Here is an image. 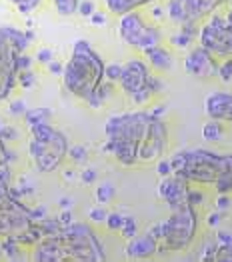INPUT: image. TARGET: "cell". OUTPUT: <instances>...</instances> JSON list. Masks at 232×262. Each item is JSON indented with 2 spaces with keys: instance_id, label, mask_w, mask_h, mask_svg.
Returning <instances> with one entry per match:
<instances>
[{
  "instance_id": "cell-1",
  "label": "cell",
  "mask_w": 232,
  "mask_h": 262,
  "mask_svg": "<svg viewBox=\"0 0 232 262\" xmlns=\"http://www.w3.org/2000/svg\"><path fill=\"white\" fill-rule=\"evenodd\" d=\"M104 130V150L124 166L160 158L168 138L166 124L152 112H126L110 116Z\"/></svg>"
},
{
  "instance_id": "cell-2",
  "label": "cell",
  "mask_w": 232,
  "mask_h": 262,
  "mask_svg": "<svg viewBox=\"0 0 232 262\" xmlns=\"http://www.w3.org/2000/svg\"><path fill=\"white\" fill-rule=\"evenodd\" d=\"M106 254L92 232L90 226L82 222H70L62 226L60 232L43 236L34 244L32 260L38 262H60V260H82L100 262Z\"/></svg>"
},
{
  "instance_id": "cell-3",
  "label": "cell",
  "mask_w": 232,
  "mask_h": 262,
  "mask_svg": "<svg viewBox=\"0 0 232 262\" xmlns=\"http://www.w3.org/2000/svg\"><path fill=\"white\" fill-rule=\"evenodd\" d=\"M62 78L70 94L86 100L92 108H98L96 90L104 82V62L86 40L74 44L72 56L62 70Z\"/></svg>"
},
{
  "instance_id": "cell-4",
  "label": "cell",
  "mask_w": 232,
  "mask_h": 262,
  "mask_svg": "<svg viewBox=\"0 0 232 262\" xmlns=\"http://www.w3.org/2000/svg\"><path fill=\"white\" fill-rule=\"evenodd\" d=\"M172 172L188 182L214 184L232 166V154H214L210 150H184L170 160Z\"/></svg>"
},
{
  "instance_id": "cell-5",
  "label": "cell",
  "mask_w": 232,
  "mask_h": 262,
  "mask_svg": "<svg viewBox=\"0 0 232 262\" xmlns=\"http://www.w3.org/2000/svg\"><path fill=\"white\" fill-rule=\"evenodd\" d=\"M196 228H198V219H196L192 204H182L174 208L170 219L152 228L154 236L158 238L156 252H170V250L186 248L196 234Z\"/></svg>"
},
{
  "instance_id": "cell-6",
  "label": "cell",
  "mask_w": 232,
  "mask_h": 262,
  "mask_svg": "<svg viewBox=\"0 0 232 262\" xmlns=\"http://www.w3.org/2000/svg\"><path fill=\"white\" fill-rule=\"evenodd\" d=\"M30 154L40 172H54L68 156V140L48 122L30 126Z\"/></svg>"
},
{
  "instance_id": "cell-7",
  "label": "cell",
  "mask_w": 232,
  "mask_h": 262,
  "mask_svg": "<svg viewBox=\"0 0 232 262\" xmlns=\"http://www.w3.org/2000/svg\"><path fill=\"white\" fill-rule=\"evenodd\" d=\"M34 222L32 210L26 208L10 186V166L0 164V236H18Z\"/></svg>"
},
{
  "instance_id": "cell-8",
  "label": "cell",
  "mask_w": 232,
  "mask_h": 262,
  "mask_svg": "<svg viewBox=\"0 0 232 262\" xmlns=\"http://www.w3.org/2000/svg\"><path fill=\"white\" fill-rule=\"evenodd\" d=\"M32 38V32H22L12 26H0V100L8 98L16 84V76L20 72L18 56Z\"/></svg>"
},
{
  "instance_id": "cell-9",
  "label": "cell",
  "mask_w": 232,
  "mask_h": 262,
  "mask_svg": "<svg viewBox=\"0 0 232 262\" xmlns=\"http://www.w3.org/2000/svg\"><path fill=\"white\" fill-rule=\"evenodd\" d=\"M118 82H120L122 90L126 92L134 102H138V104L148 100L150 94H154V92H158L162 88L160 80L152 78L148 74L146 64L140 62V60H130V62H126V64L122 66Z\"/></svg>"
},
{
  "instance_id": "cell-10",
  "label": "cell",
  "mask_w": 232,
  "mask_h": 262,
  "mask_svg": "<svg viewBox=\"0 0 232 262\" xmlns=\"http://www.w3.org/2000/svg\"><path fill=\"white\" fill-rule=\"evenodd\" d=\"M120 16H122V20H120V36H122V40L126 44L144 50V48L156 46V44L160 42L158 28L148 26L146 22L140 18L138 12L130 10V12L120 14Z\"/></svg>"
},
{
  "instance_id": "cell-11",
  "label": "cell",
  "mask_w": 232,
  "mask_h": 262,
  "mask_svg": "<svg viewBox=\"0 0 232 262\" xmlns=\"http://www.w3.org/2000/svg\"><path fill=\"white\" fill-rule=\"evenodd\" d=\"M198 40L216 56H232V28L222 16H212L198 30Z\"/></svg>"
},
{
  "instance_id": "cell-12",
  "label": "cell",
  "mask_w": 232,
  "mask_h": 262,
  "mask_svg": "<svg viewBox=\"0 0 232 262\" xmlns=\"http://www.w3.org/2000/svg\"><path fill=\"white\" fill-rule=\"evenodd\" d=\"M222 0H168L166 12L170 20L184 24V22H198L216 10Z\"/></svg>"
},
{
  "instance_id": "cell-13",
  "label": "cell",
  "mask_w": 232,
  "mask_h": 262,
  "mask_svg": "<svg viewBox=\"0 0 232 262\" xmlns=\"http://www.w3.org/2000/svg\"><path fill=\"white\" fill-rule=\"evenodd\" d=\"M188 180L182 178L178 174H168L162 176L160 184H158V194L162 200H166V204L170 206V210L182 206V204H188Z\"/></svg>"
},
{
  "instance_id": "cell-14",
  "label": "cell",
  "mask_w": 232,
  "mask_h": 262,
  "mask_svg": "<svg viewBox=\"0 0 232 262\" xmlns=\"http://www.w3.org/2000/svg\"><path fill=\"white\" fill-rule=\"evenodd\" d=\"M184 66L192 76H198V78H212L218 74V62H216L214 54L210 50H206L204 46L194 48L186 56Z\"/></svg>"
},
{
  "instance_id": "cell-15",
  "label": "cell",
  "mask_w": 232,
  "mask_h": 262,
  "mask_svg": "<svg viewBox=\"0 0 232 262\" xmlns=\"http://www.w3.org/2000/svg\"><path fill=\"white\" fill-rule=\"evenodd\" d=\"M204 110L208 118L218 122H232V94L230 92H214L206 98Z\"/></svg>"
},
{
  "instance_id": "cell-16",
  "label": "cell",
  "mask_w": 232,
  "mask_h": 262,
  "mask_svg": "<svg viewBox=\"0 0 232 262\" xmlns=\"http://www.w3.org/2000/svg\"><path fill=\"white\" fill-rule=\"evenodd\" d=\"M158 248V238L154 236L152 230H148L140 236H132L128 238V246H126V256L130 258H148L156 252Z\"/></svg>"
},
{
  "instance_id": "cell-17",
  "label": "cell",
  "mask_w": 232,
  "mask_h": 262,
  "mask_svg": "<svg viewBox=\"0 0 232 262\" xmlns=\"http://www.w3.org/2000/svg\"><path fill=\"white\" fill-rule=\"evenodd\" d=\"M144 52H146V56L150 58V62H152L154 68H158V70H168L170 66H172L170 54L164 48H160L158 44H156V46H150V48H144Z\"/></svg>"
},
{
  "instance_id": "cell-18",
  "label": "cell",
  "mask_w": 232,
  "mask_h": 262,
  "mask_svg": "<svg viewBox=\"0 0 232 262\" xmlns=\"http://www.w3.org/2000/svg\"><path fill=\"white\" fill-rule=\"evenodd\" d=\"M212 260H232V234L228 232L216 234V250Z\"/></svg>"
},
{
  "instance_id": "cell-19",
  "label": "cell",
  "mask_w": 232,
  "mask_h": 262,
  "mask_svg": "<svg viewBox=\"0 0 232 262\" xmlns=\"http://www.w3.org/2000/svg\"><path fill=\"white\" fill-rule=\"evenodd\" d=\"M152 0H106V6L114 12V14H126L130 10H136L140 6H144Z\"/></svg>"
},
{
  "instance_id": "cell-20",
  "label": "cell",
  "mask_w": 232,
  "mask_h": 262,
  "mask_svg": "<svg viewBox=\"0 0 232 262\" xmlns=\"http://www.w3.org/2000/svg\"><path fill=\"white\" fill-rule=\"evenodd\" d=\"M0 248H2V256L10 258V260H20L22 258V244L14 241L12 236H4L0 242Z\"/></svg>"
},
{
  "instance_id": "cell-21",
  "label": "cell",
  "mask_w": 232,
  "mask_h": 262,
  "mask_svg": "<svg viewBox=\"0 0 232 262\" xmlns=\"http://www.w3.org/2000/svg\"><path fill=\"white\" fill-rule=\"evenodd\" d=\"M50 116H52V112L50 108H32L24 112V120H26V124L28 126H36V124H44V122H48L50 120Z\"/></svg>"
},
{
  "instance_id": "cell-22",
  "label": "cell",
  "mask_w": 232,
  "mask_h": 262,
  "mask_svg": "<svg viewBox=\"0 0 232 262\" xmlns=\"http://www.w3.org/2000/svg\"><path fill=\"white\" fill-rule=\"evenodd\" d=\"M202 136L206 140H220L222 138V124L218 120H212L210 118V122H206L202 126Z\"/></svg>"
},
{
  "instance_id": "cell-23",
  "label": "cell",
  "mask_w": 232,
  "mask_h": 262,
  "mask_svg": "<svg viewBox=\"0 0 232 262\" xmlns=\"http://www.w3.org/2000/svg\"><path fill=\"white\" fill-rule=\"evenodd\" d=\"M78 2H80V0H54L56 10H58V14H62V16L74 14V12L78 10Z\"/></svg>"
},
{
  "instance_id": "cell-24",
  "label": "cell",
  "mask_w": 232,
  "mask_h": 262,
  "mask_svg": "<svg viewBox=\"0 0 232 262\" xmlns=\"http://www.w3.org/2000/svg\"><path fill=\"white\" fill-rule=\"evenodd\" d=\"M112 198H114V186H112V184H102V186L96 188V200H98L100 204L110 202Z\"/></svg>"
},
{
  "instance_id": "cell-25",
  "label": "cell",
  "mask_w": 232,
  "mask_h": 262,
  "mask_svg": "<svg viewBox=\"0 0 232 262\" xmlns=\"http://www.w3.org/2000/svg\"><path fill=\"white\" fill-rule=\"evenodd\" d=\"M18 10H20L22 14H28V12H32L38 4H40V0H10Z\"/></svg>"
},
{
  "instance_id": "cell-26",
  "label": "cell",
  "mask_w": 232,
  "mask_h": 262,
  "mask_svg": "<svg viewBox=\"0 0 232 262\" xmlns=\"http://www.w3.org/2000/svg\"><path fill=\"white\" fill-rule=\"evenodd\" d=\"M122 236L124 238H132L136 234V220L132 216H124V222H122V228H120Z\"/></svg>"
},
{
  "instance_id": "cell-27",
  "label": "cell",
  "mask_w": 232,
  "mask_h": 262,
  "mask_svg": "<svg viewBox=\"0 0 232 262\" xmlns=\"http://www.w3.org/2000/svg\"><path fill=\"white\" fill-rule=\"evenodd\" d=\"M216 76H220L222 82H230L232 80V58L224 60L222 64H218V74H216Z\"/></svg>"
},
{
  "instance_id": "cell-28",
  "label": "cell",
  "mask_w": 232,
  "mask_h": 262,
  "mask_svg": "<svg viewBox=\"0 0 232 262\" xmlns=\"http://www.w3.org/2000/svg\"><path fill=\"white\" fill-rule=\"evenodd\" d=\"M120 70H122V66H120V64L104 66V78H108L110 82H116V80L120 78Z\"/></svg>"
},
{
  "instance_id": "cell-29",
  "label": "cell",
  "mask_w": 232,
  "mask_h": 262,
  "mask_svg": "<svg viewBox=\"0 0 232 262\" xmlns=\"http://www.w3.org/2000/svg\"><path fill=\"white\" fill-rule=\"evenodd\" d=\"M104 222L110 230H120L122 228V222H124V216H120V214L114 212V214H108Z\"/></svg>"
},
{
  "instance_id": "cell-30",
  "label": "cell",
  "mask_w": 232,
  "mask_h": 262,
  "mask_svg": "<svg viewBox=\"0 0 232 262\" xmlns=\"http://www.w3.org/2000/svg\"><path fill=\"white\" fill-rule=\"evenodd\" d=\"M16 78H18V82L22 84V88H30L34 84V74L30 72V68L28 70H20Z\"/></svg>"
},
{
  "instance_id": "cell-31",
  "label": "cell",
  "mask_w": 232,
  "mask_h": 262,
  "mask_svg": "<svg viewBox=\"0 0 232 262\" xmlns=\"http://www.w3.org/2000/svg\"><path fill=\"white\" fill-rule=\"evenodd\" d=\"M68 156H70L74 162H85L86 160V148L85 146H72V148H68Z\"/></svg>"
},
{
  "instance_id": "cell-32",
  "label": "cell",
  "mask_w": 232,
  "mask_h": 262,
  "mask_svg": "<svg viewBox=\"0 0 232 262\" xmlns=\"http://www.w3.org/2000/svg\"><path fill=\"white\" fill-rule=\"evenodd\" d=\"M88 216L94 220V222H104L106 216H108V212H106L104 208H102V204H100V206H94V208H90Z\"/></svg>"
},
{
  "instance_id": "cell-33",
  "label": "cell",
  "mask_w": 232,
  "mask_h": 262,
  "mask_svg": "<svg viewBox=\"0 0 232 262\" xmlns=\"http://www.w3.org/2000/svg\"><path fill=\"white\" fill-rule=\"evenodd\" d=\"M0 130H2V124H0ZM10 160H12V152H8L6 150V146H4V140H2V134H0V164H10Z\"/></svg>"
},
{
  "instance_id": "cell-34",
  "label": "cell",
  "mask_w": 232,
  "mask_h": 262,
  "mask_svg": "<svg viewBox=\"0 0 232 262\" xmlns=\"http://www.w3.org/2000/svg\"><path fill=\"white\" fill-rule=\"evenodd\" d=\"M76 12H80L82 16H90L92 12H94V2L92 0H85V2H78V10Z\"/></svg>"
},
{
  "instance_id": "cell-35",
  "label": "cell",
  "mask_w": 232,
  "mask_h": 262,
  "mask_svg": "<svg viewBox=\"0 0 232 262\" xmlns=\"http://www.w3.org/2000/svg\"><path fill=\"white\" fill-rule=\"evenodd\" d=\"M190 40H192V38H190L188 34H184V32H180V34L172 36V44H174V46H178V48H186V46L190 44Z\"/></svg>"
},
{
  "instance_id": "cell-36",
  "label": "cell",
  "mask_w": 232,
  "mask_h": 262,
  "mask_svg": "<svg viewBox=\"0 0 232 262\" xmlns=\"http://www.w3.org/2000/svg\"><path fill=\"white\" fill-rule=\"evenodd\" d=\"M0 134H2V140H4V142H6V140H16V138H18V130L12 128V126H2Z\"/></svg>"
},
{
  "instance_id": "cell-37",
  "label": "cell",
  "mask_w": 232,
  "mask_h": 262,
  "mask_svg": "<svg viewBox=\"0 0 232 262\" xmlns=\"http://www.w3.org/2000/svg\"><path fill=\"white\" fill-rule=\"evenodd\" d=\"M24 112H26V104H24L22 100H14V102L10 104V114H14V116H24Z\"/></svg>"
},
{
  "instance_id": "cell-38",
  "label": "cell",
  "mask_w": 232,
  "mask_h": 262,
  "mask_svg": "<svg viewBox=\"0 0 232 262\" xmlns=\"http://www.w3.org/2000/svg\"><path fill=\"white\" fill-rule=\"evenodd\" d=\"M156 172L160 176H168L172 174V166H170V160H160L158 166H156Z\"/></svg>"
},
{
  "instance_id": "cell-39",
  "label": "cell",
  "mask_w": 232,
  "mask_h": 262,
  "mask_svg": "<svg viewBox=\"0 0 232 262\" xmlns=\"http://www.w3.org/2000/svg\"><path fill=\"white\" fill-rule=\"evenodd\" d=\"M36 58H38V62H43V64H48V62L52 60V50H48V48H43V50H38Z\"/></svg>"
},
{
  "instance_id": "cell-40",
  "label": "cell",
  "mask_w": 232,
  "mask_h": 262,
  "mask_svg": "<svg viewBox=\"0 0 232 262\" xmlns=\"http://www.w3.org/2000/svg\"><path fill=\"white\" fill-rule=\"evenodd\" d=\"M228 206H230V198L226 196V194H220L218 200H216V208L218 210H226Z\"/></svg>"
},
{
  "instance_id": "cell-41",
  "label": "cell",
  "mask_w": 232,
  "mask_h": 262,
  "mask_svg": "<svg viewBox=\"0 0 232 262\" xmlns=\"http://www.w3.org/2000/svg\"><path fill=\"white\" fill-rule=\"evenodd\" d=\"M30 64H32V58H30V56H26V54L22 52L20 56H18V68H20V70H28Z\"/></svg>"
},
{
  "instance_id": "cell-42",
  "label": "cell",
  "mask_w": 232,
  "mask_h": 262,
  "mask_svg": "<svg viewBox=\"0 0 232 262\" xmlns=\"http://www.w3.org/2000/svg\"><path fill=\"white\" fill-rule=\"evenodd\" d=\"M80 178H82V182H86V184H92V182L96 180V170L88 168V170H85V172L80 174Z\"/></svg>"
},
{
  "instance_id": "cell-43",
  "label": "cell",
  "mask_w": 232,
  "mask_h": 262,
  "mask_svg": "<svg viewBox=\"0 0 232 262\" xmlns=\"http://www.w3.org/2000/svg\"><path fill=\"white\" fill-rule=\"evenodd\" d=\"M200 202H202V194H200V192L190 190V192H188V204H192V206H194V204H200Z\"/></svg>"
},
{
  "instance_id": "cell-44",
  "label": "cell",
  "mask_w": 232,
  "mask_h": 262,
  "mask_svg": "<svg viewBox=\"0 0 232 262\" xmlns=\"http://www.w3.org/2000/svg\"><path fill=\"white\" fill-rule=\"evenodd\" d=\"M48 70H50L52 74H62L64 66L60 64V62H54V60H50V62H48Z\"/></svg>"
},
{
  "instance_id": "cell-45",
  "label": "cell",
  "mask_w": 232,
  "mask_h": 262,
  "mask_svg": "<svg viewBox=\"0 0 232 262\" xmlns=\"http://www.w3.org/2000/svg\"><path fill=\"white\" fill-rule=\"evenodd\" d=\"M58 220H60V224H62V226L70 224V222H72V212H70L68 208H64V212L60 214V216H58Z\"/></svg>"
},
{
  "instance_id": "cell-46",
  "label": "cell",
  "mask_w": 232,
  "mask_h": 262,
  "mask_svg": "<svg viewBox=\"0 0 232 262\" xmlns=\"http://www.w3.org/2000/svg\"><path fill=\"white\" fill-rule=\"evenodd\" d=\"M90 20H92V24H104L106 16L100 14V12H92V14H90Z\"/></svg>"
},
{
  "instance_id": "cell-47",
  "label": "cell",
  "mask_w": 232,
  "mask_h": 262,
  "mask_svg": "<svg viewBox=\"0 0 232 262\" xmlns=\"http://www.w3.org/2000/svg\"><path fill=\"white\" fill-rule=\"evenodd\" d=\"M44 216H46V208H44V206H38V208L32 210V219L34 220H40V219H44Z\"/></svg>"
},
{
  "instance_id": "cell-48",
  "label": "cell",
  "mask_w": 232,
  "mask_h": 262,
  "mask_svg": "<svg viewBox=\"0 0 232 262\" xmlns=\"http://www.w3.org/2000/svg\"><path fill=\"white\" fill-rule=\"evenodd\" d=\"M208 224H210V226H218V224H220V214H218V212H216V214H210V216H208Z\"/></svg>"
},
{
  "instance_id": "cell-49",
  "label": "cell",
  "mask_w": 232,
  "mask_h": 262,
  "mask_svg": "<svg viewBox=\"0 0 232 262\" xmlns=\"http://www.w3.org/2000/svg\"><path fill=\"white\" fill-rule=\"evenodd\" d=\"M60 206H62V208H70V206H72V202H70L68 198H62V200H60Z\"/></svg>"
},
{
  "instance_id": "cell-50",
  "label": "cell",
  "mask_w": 232,
  "mask_h": 262,
  "mask_svg": "<svg viewBox=\"0 0 232 262\" xmlns=\"http://www.w3.org/2000/svg\"><path fill=\"white\" fill-rule=\"evenodd\" d=\"M222 2H232V0H222Z\"/></svg>"
},
{
  "instance_id": "cell-51",
  "label": "cell",
  "mask_w": 232,
  "mask_h": 262,
  "mask_svg": "<svg viewBox=\"0 0 232 262\" xmlns=\"http://www.w3.org/2000/svg\"><path fill=\"white\" fill-rule=\"evenodd\" d=\"M0 256H2V248H0Z\"/></svg>"
}]
</instances>
